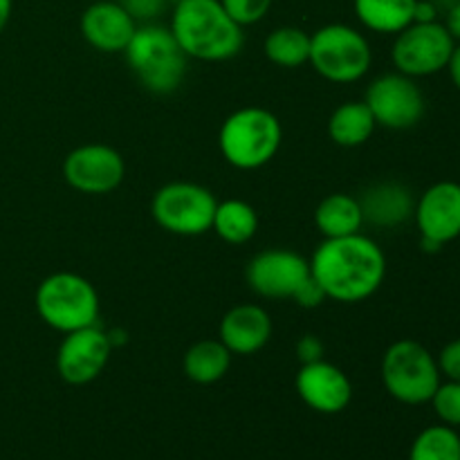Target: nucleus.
<instances>
[{
    "label": "nucleus",
    "mask_w": 460,
    "mask_h": 460,
    "mask_svg": "<svg viewBox=\"0 0 460 460\" xmlns=\"http://www.w3.org/2000/svg\"><path fill=\"white\" fill-rule=\"evenodd\" d=\"M438 21V9L431 0H418L413 9V22H434Z\"/></svg>",
    "instance_id": "31"
},
{
    "label": "nucleus",
    "mask_w": 460,
    "mask_h": 460,
    "mask_svg": "<svg viewBox=\"0 0 460 460\" xmlns=\"http://www.w3.org/2000/svg\"><path fill=\"white\" fill-rule=\"evenodd\" d=\"M454 48L456 40L443 22H411L395 34L391 58L395 70L420 79L447 70Z\"/></svg>",
    "instance_id": "9"
},
{
    "label": "nucleus",
    "mask_w": 460,
    "mask_h": 460,
    "mask_svg": "<svg viewBox=\"0 0 460 460\" xmlns=\"http://www.w3.org/2000/svg\"><path fill=\"white\" fill-rule=\"evenodd\" d=\"M265 57L279 67H299L310 58V34L301 27H277L265 39Z\"/></svg>",
    "instance_id": "24"
},
{
    "label": "nucleus",
    "mask_w": 460,
    "mask_h": 460,
    "mask_svg": "<svg viewBox=\"0 0 460 460\" xmlns=\"http://www.w3.org/2000/svg\"><path fill=\"white\" fill-rule=\"evenodd\" d=\"M447 70L449 76H452V84L456 85V90L460 93V43H456V48H454L452 58L447 63Z\"/></svg>",
    "instance_id": "33"
},
{
    "label": "nucleus",
    "mask_w": 460,
    "mask_h": 460,
    "mask_svg": "<svg viewBox=\"0 0 460 460\" xmlns=\"http://www.w3.org/2000/svg\"><path fill=\"white\" fill-rule=\"evenodd\" d=\"M137 22H151L166 7V0H117Z\"/></svg>",
    "instance_id": "28"
},
{
    "label": "nucleus",
    "mask_w": 460,
    "mask_h": 460,
    "mask_svg": "<svg viewBox=\"0 0 460 460\" xmlns=\"http://www.w3.org/2000/svg\"><path fill=\"white\" fill-rule=\"evenodd\" d=\"M211 229L218 234L220 241L229 243V245H245L259 229V214L250 202L229 198V200L216 205Z\"/></svg>",
    "instance_id": "23"
},
{
    "label": "nucleus",
    "mask_w": 460,
    "mask_h": 460,
    "mask_svg": "<svg viewBox=\"0 0 460 460\" xmlns=\"http://www.w3.org/2000/svg\"><path fill=\"white\" fill-rule=\"evenodd\" d=\"M126 164L119 151L106 144H84L67 153L63 162V178L75 191L88 196L111 193L124 182Z\"/></svg>",
    "instance_id": "13"
},
{
    "label": "nucleus",
    "mask_w": 460,
    "mask_h": 460,
    "mask_svg": "<svg viewBox=\"0 0 460 460\" xmlns=\"http://www.w3.org/2000/svg\"><path fill=\"white\" fill-rule=\"evenodd\" d=\"M245 279L252 292L263 299L296 301L301 290L313 279V270H310V261L299 252L272 247V250L259 252L250 261Z\"/></svg>",
    "instance_id": "10"
},
{
    "label": "nucleus",
    "mask_w": 460,
    "mask_h": 460,
    "mask_svg": "<svg viewBox=\"0 0 460 460\" xmlns=\"http://www.w3.org/2000/svg\"><path fill=\"white\" fill-rule=\"evenodd\" d=\"M137 30V21L112 0L90 4L81 16V34L85 43L103 54L124 52Z\"/></svg>",
    "instance_id": "16"
},
{
    "label": "nucleus",
    "mask_w": 460,
    "mask_h": 460,
    "mask_svg": "<svg viewBox=\"0 0 460 460\" xmlns=\"http://www.w3.org/2000/svg\"><path fill=\"white\" fill-rule=\"evenodd\" d=\"M429 402L443 425L454 427V429L460 427V382H440V386L436 389L434 398Z\"/></svg>",
    "instance_id": "26"
},
{
    "label": "nucleus",
    "mask_w": 460,
    "mask_h": 460,
    "mask_svg": "<svg viewBox=\"0 0 460 460\" xmlns=\"http://www.w3.org/2000/svg\"><path fill=\"white\" fill-rule=\"evenodd\" d=\"M12 9H13V0H0V31L7 27L9 18H12Z\"/></svg>",
    "instance_id": "34"
},
{
    "label": "nucleus",
    "mask_w": 460,
    "mask_h": 460,
    "mask_svg": "<svg viewBox=\"0 0 460 460\" xmlns=\"http://www.w3.org/2000/svg\"><path fill=\"white\" fill-rule=\"evenodd\" d=\"M409 460H460V436L454 427L431 425L416 436Z\"/></svg>",
    "instance_id": "25"
},
{
    "label": "nucleus",
    "mask_w": 460,
    "mask_h": 460,
    "mask_svg": "<svg viewBox=\"0 0 460 460\" xmlns=\"http://www.w3.org/2000/svg\"><path fill=\"white\" fill-rule=\"evenodd\" d=\"M364 103L373 112L377 126L391 130L413 128L425 117L427 102L413 76L389 72L373 81L364 94Z\"/></svg>",
    "instance_id": "11"
},
{
    "label": "nucleus",
    "mask_w": 460,
    "mask_h": 460,
    "mask_svg": "<svg viewBox=\"0 0 460 460\" xmlns=\"http://www.w3.org/2000/svg\"><path fill=\"white\" fill-rule=\"evenodd\" d=\"M314 225L323 238H341L359 234L364 216L359 200L350 193H331L314 209Z\"/></svg>",
    "instance_id": "19"
},
{
    "label": "nucleus",
    "mask_w": 460,
    "mask_h": 460,
    "mask_svg": "<svg viewBox=\"0 0 460 460\" xmlns=\"http://www.w3.org/2000/svg\"><path fill=\"white\" fill-rule=\"evenodd\" d=\"M295 386L305 407L326 416L341 413L353 400L350 377L326 359L304 364L296 373Z\"/></svg>",
    "instance_id": "15"
},
{
    "label": "nucleus",
    "mask_w": 460,
    "mask_h": 460,
    "mask_svg": "<svg viewBox=\"0 0 460 460\" xmlns=\"http://www.w3.org/2000/svg\"><path fill=\"white\" fill-rule=\"evenodd\" d=\"M272 337V319L268 310L259 304L234 305L220 319L218 340L223 341L232 355H254Z\"/></svg>",
    "instance_id": "17"
},
{
    "label": "nucleus",
    "mask_w": 460,
    "mask_h": 460,
    "mask_svg": "<svg viewBox=\"0 0 460 460\" xmlns=\"http://www.w3.org/2000/svg\"><path fill=\"white\" fill-rule=\"evenodd\" d=\"M166 3H173L175 4V3H180V0H166Z\"/></svg>",
    "instance_id": "36"
},
{
    "label": "nucleus",
    "mask_w": 460,
    "mask_h": 460,
    "mask_svg": "<svg viewBox=\"0 0 460 460\" xmlns=\"http://www.w3.org/2000/svg\"><path fill=\"white\" fill-rule=\"evenodd\" d=\"M310 270L326 299L359 304L376 295L385 283L386 256L382 247L362 232L323 238L310 259Z\"/></svg>",
    "instance_id": "1"
},
{
    "label": "nucleus",
    "mask_w": 460,
    "mask_h": 460,
    "mask_svg": "<svg viewBox=\"0 0 460 460\" xmlns=\"http://www.w3.org/2000/svg\"><path fill=\"white\" fill-rule=\"evenodd\" d=\"M431 3L436 4V9H438V12H440V9H445V12H447V9L454 7V4H456L458 0H431Z\"/></svg>",
    "instance_id": "35"
},
{
    "label": "nucleus",
    "mask_w": 460,
    "mask_h": 460,
    "mask_svg": "<svg viewBox=\"0 0 460 460\" xmlns=\"http://www.w3.org/2000/svg\"><path fill=\"white\" fill-rule=\"evenodd\" d=\"M220 3H223L225 12L241 27L256 25L259 21H263L272 7V0H220Z\"/></svg>",
    "instance_id": "27"
},
{
    "label": "nucleus",
    "mask_w": 460,
    "mask_h": 460,
    "mask_svg": "<svg viewBox=\"0 0 460 460\" xmlns=\"http://www.w3.org/2000/svg\"><path fill=\"white\" fill-rule=\"evenodd\" d=\"M310 66L332 84H355L364 79L373 66L371 43L350 25L332 22L310 36Z\"/></svg>",
    "instance_id": "7"
},
{
    "label": "nucleus",
    "mask_w": 460,
    "mask_h": 460,
    "mask_svg": "<svg viewBox=\"0 0 460 460\" xmlns=\"http://www.w3.org/2000/svg\"><path fill=\"white\" fill-rule=\"evenodd\" d=\"M283 144V126L274 112L261 106L238 108L220 126L218 148L227 164L256 171L274 160Z\"/></svg>",
    "instance_id": "3"
},
{
    "label": "nucleus",
    "mask_w": 460,
    "mask_h": 460,
    "mask_svg": "<svg viewBox=\"0 0 460 460\" xmlns=\"http://www.w3.org/2000/svg\"><path fill=\"white\" fill-rule=\"evenodd\" d=\"M418 0H355V13L367 30L398 34L413 22Z\"/></svg>",
    "instance_id": "22"
},
{
    "label": "nucleus",
    "mask_w": 460,
    "mask_h": 460,
    "mask_svg": "<svg viewBox=\"0 0 460 460\" xmlns=\"http://www.w3.org/2000/svg\"><path fill=\"white\" fill-rule=\"evenodd\" d=\"M436 359H438L440 376L447 377V380L460 382V337L445 344Z\"/></svg>",
    "instance_id": "29"
},
{
    "label": "nucleus",
    "mask_w": 460,
    "mask_h": 460,
    "mask_svg": "<svg viewBox=\"0 0 460 460\" xmlns=\"http://www.w3.org/2000/svg\"><path fill=\"white\" fill-rule=\"evenodd\" d=\"M124 54L133 75L151 93L169 94L182 85L189 57L175 40L171 27L155 22L137 25Z\"/></svg>",
    "instance_id": "4"
},
{
    "label": "nucleus",
    "mask_w": 460,
    "mask_h": 460,
    "mask_svg": "<svg viewBox=\"0 0 460 460\" xmlns=\"http://www.w3.org/2000/svg\"><path fill=\"white\" fill-rule=\"evenodd\" d=\"M171 31L189 58L229 61L245 43L243 27L225 12L220 0H180L175 3Z\"/></svg>",
    "instance_id": "2"
},
{
    "label": "nucleus",
    "mask_w": 460,
    "mask_h": 460,
    "mask_svg": "<svg viewBox=\"0 0 460 460\" xmlns=\"http://www.w3.org/2000/svg\"><path fill=\"white\" fill-rule=\"evenodd\" d=\"M445 27H447V31L452 34V39L460 43V0L454 7H449L447 12H445Z\"/></svg>",
    "instance_id": "32"
},
{
    "label": "nucleus",
    "mask_w": 460,
    "mask_h": 460,
    "mask_svg": "<svg viewBox=\"0 0 460 460\" xmlns=\"http://www.w3.org/2000/svg\"><path fill=\"white\" fill-rule=\"evenodd\" d=\"M382 385L398 402L418 407L434 398L443 382L438 359L416 340H398L382 358Z\"/></svg>",
    "instance_id": "6"
},
{
    "label": "nucleus",
    "mask_w": 460,
    "mask_h": 460,
    "mask_svg": "<svg viewBox=\"0 0 460 460\" xmlns=\"http://www.w3.org/2000/svg\"><path fill=\"white\" fill-rule=\"evenodd\" d=\"M34 301L39 317L63 335L99 323V295L81 274H49L36 288Z\"/></svg>",
    "instance_id": "5"
},
{
    "label": "nucleus",
    "mask_w": 460,
    "mask_h": 460,
    "mask_svg": "<svg viewBox=\"0 0 460 460\" xmlns=\"http://www.w3.org/2000/svg\"><path fill=\"white\" fill-rule=\"evenodd\" d=\"M214 193L196 182H169L157 189L151 214L162 229L175 236H202L211 229L216 214Z\"/></svg>",
    "instance_id": "8"
},
{
    "label": "nucleus",
    "mask_w": 460,
    "mask_h": 460,
    "mask_svg": "<svg viewBox=\"0 0 460 460\" xmlns=\"http://www.w3.org/2000/svg\"><path fill=\"white\" fill-rule=\"evenodd\" d=\"M112 353V341L103 328L88 326L67 332L57 353V371L63 382L84 386L97 380Z\"/></svg>",
    "instance_id": "14"
},
{
    "label": "nucleus",
    "mask_w": 460,
    "mask_h": 460,
    "mask_svg": "<svg viewBox=\"0 0 460 460\" xmlns=\"http://www.w3.org/2000/svg\"><path fill=\"white\" fill-rule=\"evenodd\" d=\"M232 367V353L220 340L196 341L184 353V376L196 385H216L223 380Z\"/></svg>",
    "instance_id": "20"
},
{
    "label": "nucleus",
    "mask_w": 460,
    "mask_h": 460,
    "mask_svg": "<svg viewBox=\"0 0 460 460\" xmlns=\"http://www.w3.org/2000/svg\"><path fill=\"white\" fill-rule=\"evenodd\" d=\"M296 355L304 364L317 362V359H323V344L314 335H305L296 344Z\"/></svg>",
    "instance_id": "30"
},
{
    "label": "nucleus",
    "mask_w": 460,
    "mask_h": 460,
    "mask_svg": "<svg viewBox=\"0 0 460 460\" xmlns=\"http://www.w3.org/2000/svg\"><path fill=\"white\" fill-rule=\"evenodd\" d=\"M362 207L364 225L377 229H394L407 223L416 209V198L400 182L371 184L358 198Z\"/></svg>",
    "instance_id": "18"
},
{
    "label": "nucleus",
    "mask_w": 460,
    "mask_h": 460,
    "mask_svg": "<svg viewBox=\"0 0 460 460\" xmlns=\"http://www.w3.org/2000/svg\"><path fill=\"white\" fill-rule=\"evenodd\" d=\"M377 128L373 112L364 102H346L335 108L328 119V137L344 148L362 146Z\"/></svg>",
    "instance_id": "21"
},
{
    "label": "nucleus",
    "mask_w": 460,
    "mask_h": 460,
    "mask_svg": "<svg viewBox=\"0 0 460 460\" xmlns=\"http://www.w3.org/2000/svg\"><path fill=\"white\" fill-rule=\"evenodd\" d=\"M425 252H438L460 236V184L436 182L416 200L413 209Z\"/></svg>",
    "instance_id": "12"
}]
</instances>
